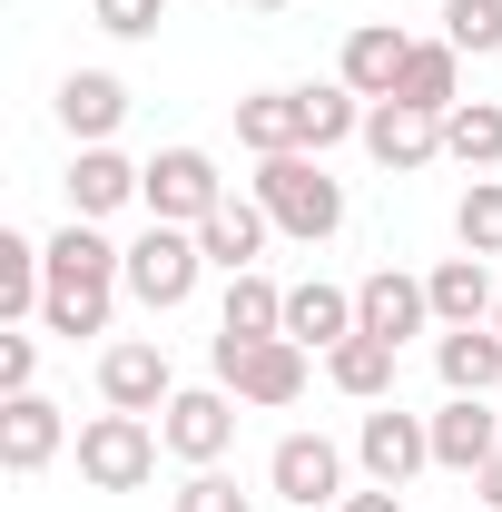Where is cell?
I'll list each match as a JSON object with an SVG mask.
<instances>
[{
  "label": "cell",
  "instance_id": "6da1fadb",
  "mask_svg": "<svg viewBox=\"0 0 502 512\" xmlns=\"http://www.w3.org/2000/svg\"><path fill=\"white\" fill-rule=\"evenodd\" d=\"M128 286V247H109L99 237V217H69L60 237H50V306H40V325L50 335H109V306H119Z\"/></svg>",
  "mask_w": 502,
  "mask_h": 512
},
{
  "label": "cell",
  "instance_id": "7a4b0ae2",
  "mask_svg": "<svg viewBox=\"0 0 502 512\" xmlns=\"http://www.w3.org/2000/svg\"><path fill=\"white\" fill-rule=\"evenodd\" d=\"M256 207L276 217V237L325 247V237L345 227V178H325L315 148H286V158H256Z\"/></svg>",
  "mask_w": 502,
  "mask_h": 512
},
{
  "label": "cell",
  "instance_id": "3957f363",
  "mask_svg": "<svg viewBox=\"0 0 502 512\" xmlns=\"http://www.w3.org/2000/svg\"><path fill=\"white\" fill-rule=\"evenodd\" d=\"M197 276H207V247H197V227H138L128 237V296L148 306V316H178L197 296Z\"/></svg>",
  "mask_w": 502,
  "mask_h": 512
},
{
  "label": "cell",
  "instance_id": "277c9868",
  "mask_svg": "<svg viewBox=\"0 0 502 512\" xmlns=\"http://www.w3.org/2000/svg\"><path fill=\"white\" fill-rule=\"evenodd\" d=\"M158 453H168V434L148 424V414H89L79 424V483H99V493H138L148 473H158Z\"/></svg>",
  "mask_w": 502,
  "mask_h": 512
},
{
  "label": "cell",
  "instance_id": "5b68a950",
  "mask_svg": "<svg viewBox=\"0 0 502 512\" xmlns=\"http://www.w3.org/2000/svg\"><path fill=\"white\" fill-rule=\"evenodd\" d=\"M138 197H148V217H158V227H207V217L227 207V178H217V158H207V148H158Z\"/></svg>",
  "mask_w": 502,
  "mask_h": 512
},
{
  "label": "cell",
  "instance_id": "8992f818",
  "mask_svg": "<svg viewBox=\"0 0 502 512\" xmlns=\"http://www.w3.org/2000/svg\"><path fill=\"white\" fill-rule=\"evenodd\" d=\"M217 384L237 394V404H296L306 394V345L296 335H266V345H217Z\"/></svg>",
  "mask_w": 502,
  "mask_h": 512
},
{
  "label": "cell",
  "instance_id": "52a82bcc",
  "mask_svg": "<svg viewBox=\"0 0 502 512\" xmlns=\"http://www.w3.org/2000/svg\"><path fill=\"white\" fill-rule=\"evenodd\" d=\"M158 434H168V453L178 463H227V444H237V394L227 384H178V404L158 414Z\"/></svg>",
  "mask_w": 502,
  "mask_h": 512
},
{
  "label": "cell",
  "instance_id": "ba28073f",
  "mask_svg": "<svg viewBox=\"0 0 502 512\" xmlns=\"http://www.w3.org/2000/svg\"><path fill=\"white\" fill-rule=\"evenodd\" d=\"M355 463L375 473L384 493H404V483L434 463V424H424V414H404V404H375V414L355 424Z\"/></svg>",
  "mask_w": 502,
  "mask_h": 512
},
{
  "label": "cell",
  "instance_id": "9c48e42d",
  "mask_svg": "<svg viewBox=\"0 0 502 512\" xmlns=\"http://www.w3.org/2000/svg\"><path fill=\"white\" fill-rule=\"evenodd\" d=\"M99 404H119V414H168V404H178L168 345H148V335H119V345L99 355Z\"/></svg>",
  "mask_w": 502,
  "mask_h": 512
},
{
  "label": "cell",
  "instance_id": "30bf717a",
  "mask_svg": "<svg viewBox=\"0 0 502 512\" xmlns=\"http://www.w3.org/2000/svg\"><path fill=\"white\" fill-rule=\"evenodd\" d=\"M266 493H276V503H296V512L345 503V453L325 444V434H286V444L266 453Z\"/></svg>",
  "mask_w": 502,
  "mask_h": 512
},
{
  "label": "cell",
  "instance_id": "8fae6325",
  "mask_svg": "<svg viewBox=\"0 0 502 512\" xmlns=\"http://www.w3.org/2000/svg\"><path fill=\"white\" fill-rule=\"evenodd\" d=\"M434 325V296H424V276H394L375 266L365 286H355V335H384V345H404V335H424Z\"/></svg>",
  "mask_w": 502,
  "mask_h": 512
},
{
  "label": "cell",
  "instance_id": "7c38bea8",
  "mask_svg": "<svg viewBox=\"0 0 502 512\" xmlns=\"http://www.w3.org/2000/svg\"><path fill=\"white\" fill-rule=\"evenodd\" d=\"M60 444H69V424H60V404H50V394H0V473H20V483H30Z\"/></svg>",
  "mask_w": 502,
  "mask_h": 512
},
{
  "label": "cell",
  "instance_id": "4fadbf2b",
  "mask_svg": "<svg viewBox=\"0 0 502 512\" xmlns=\"http://www.w3.org/2000/svg\"><path fill=\"white\" fill-rule=\"evenodd\" d=\"M404 60H414V40H404L394 20H365V30H345L335 79H345L355 99H394V89H404Z\"/></svg>",
  "mask_w": 502,
  "mask_h": 512
},
{
  "label": "cell",
  "instance_id": "5bb4252c",
  "mask_svg": "<svg viewBox=\"0 0 502 512\" xmlns=\"http://www.w3.org/2000/svg\"><path fill=\"white\" fill-rule=\"evenodd\" d=\"M424 424H434V463L443 473H483V463L502 453V414L483 404V394H453V404L424 414Z\"/></svg>",
  "mask_w": 502,
  "mask_h": 512
},
{
  "label": "cell",
  "instance_id": "9a60e30c",
  "mask_svg": "<svg viewBox=\"0 0 502 512\" xmlns=\"http://www.w3.org/2000/svg\"><path fill=\"white\" fill-rule=\"evenodd\" d=\"M365 148H375L394 178H414V168H434V158H443V119L404 109V99H375V109H365Z\"/></svg>",
  "mask_w": 502,
  "mask_h": 512
},
{
  "label": "cell",
  "instance_id": "2e32d148",
  "mask_svg": "<svg viewBox=\"0 0 502 512\" xmlns=\"http://www.w3.org/2000/svg\"><path fill=\"white\" fill-rule=\"evenodd\" d=\"M424 296H434V325H493V306H502L493 256H443L424 276Z\"/></svg>",
  "mask_w": 502,
  "mask_h": 512
},
{
  "label": "cell",
  "instance_id": "e0dca14e",
  "mask_svg": "<svg viewBox=\"0 0 502 512\" xmlns=\"http://www.w3.org/2000/svg\"><path fill=\"white\" fill-rule=\"evenodd\" d=\"M119 119H128V79H109V69H69L60 79V128L79 148H109Z\"/></svg>",
  "mask_w": 502,
  "mask_h": 512
},
{
  "label": "cell",
  "instance_id": "ac0fdd59",
  "mask_svg": "<svg viewBox=\"0 0 502 512\" xmlns=\"http://www.w3.org/2000/svg\"><path fill=\"white\" fill-rule=\"evenodd\" d=\"M266 335H286V286L276 276H227V306H217V345H266Z\"/></svg>",
  "mask_w": 502,
  "mask_h": 512
},
{
  "label": "cell",
  "instance_id": "d6986e66",
  "mask_svg": "<svg viewBox=\"0 0 502 512\" xmlns=\"http://www.w3.org/2000/svg\"><path fill=\"white\" fill-rule=\"evenodd\" d=\"M138 188H148V168H128L119 148H79V168H69V217H119Z\"/></svg>",
  "mask_w": 502,
  "mask_h": 512
},
{
  "label": "cell",
  "instance_id": "ffe728a7",
  "mask_svg": "<svg viewBox=\"0 0 502 512\" xmlns=\"http://www.w3.org/2000/svg\"><path fill=\"white\" fill-rule=\"evenodd\" d=\"M266 237H276V217L256 207V197H227L207 227H197V247H207V266H227V276H247L256 256H266Z\"/></svg>",
  "mask_w": 502,
  "mask_h": 512
},
{
  "label": "cell",
  "instance_id": "44dd1931",
  "mask_svg": "<svg viewBox=\"0 0 502 512\" xmlns=\"http://www.w3.org/2000/svg\"><path fill=\"white\" fill-rule=\"evenodd\" d=\"M404 109H424V119H453L463 109V50L453 40H414V60H404V89H394Z\"/></svg>",
  "mask_w": 502,
  "mask_h": 512
},
{
  "label": "cell",
  "instance_id": "7402d4cb",
  "mask_svg": "<svg viewBox=\"0 0 502 512\" xmlns=\"http://www.w3.org/2000/svg\"><path fill=\"white\" fill-rule=\"evenodd\" d=\"M286 335H296V345H325V355H335V345H345V335H355V286H325V276H315V286H286Z\"/></svg>",
  "mask_w": 502,
  "mask_h": 512
},
{
  "label": "cell",
  "instance_id": "603a6c76",
  "mask_svg": "<svg viewBox=\"0 0 502 512\" xmlns=\"http://www.w3.org/2000/svg\"><path fill=\"white\" fill-rule=\"evenodd\" d=\"M434 365H443V394H493L502 384V325H443Z\"/></svg>",
  "mask_w": 502,
  "mask_h": 512
},
{
  "label": "cell",
  "instance_id": "cb8c5ba5",
  "mask_svg": "<svg viewBox=\"0 0 502 512\" xmlns=\"http://www.w3.org/2000/svg\"><path fill=\"white\" fill-rule=\"evenodd\" d=\"M237 138H247L256 158L306 148V99H296V89H256V99H237Z\"/></svg>",
  "mask_w": 502,
  "mask_h": 512
},
{
  "label": "cell",
  "instance_id": "d4e9b609",
  "mask_svg": "<svg viewBox=\"0 0 502 512\" xmlns=\"http://www.w3.org/2000/svg\"><path fill=\"white\" fill-rule=\"evenodd\" d=\"M394 355L404 345H384V335H345L325 355V375H335V394H355V404H394Z\"/></svg>",
  "mask_w": 502,
  "mask_h": 512
},
{
  "label": "cell",
  "instance_id": "484cf974",
  "mask_svg": "<svg viewBox=\"0 0 502 512\" xmlns=\"http://www.w3.org/2000/svg\"><path fill=\"white\" fill-rule=\"evenodd\" d=\"M296 99H306V148L315 158L345 148V138H365V109H375V99H355L345 79H315V89H296Z\"/></svg>",
  "mask_w": 502,
  "mask_h": 512
},
{
  "label": "cell",
  "instance_id": "4316f807",
  "mask_svg": "<svg viewBox=\"0 0 502 512\" xmlns=\"http://www.w3.org/2000/svg\"><path fill=\"white\" fill-rule=\"evenodd\" d=\"M443 158H463L473 178H493L502 168V99H463V109L443 119Z\"/></svg>",
  "mask_w": 502,
  "mask_h": 512
},
{
  "label": "cell",
  "instance_id": "83f0119b",
  "mask_svg": "<svg viewBox=\"0 0 502 512\" xmlns=\"http://www.w3.org/2000/svg\"><path fill=\"white\" fill-rule=\"evenodd\" d=\"M453 237H463V256H502V178H473V188H463Z\"/></svg>",
  "mask_w": 502,
  "mask_h": 512
},
{
  "label": "cell",
  "instance_id": "f1b7e54d",
  "mask_svg": "<svg viewBox=\"0 0 502 512\" xmlns=\"http://www.w3.org/2000/svg\"><path fill=\"white\" fill-rule=\"evenodd\" d=\"M443 40H453V50H473V60L502 50V0H443Z\"/></svg>",
  "mask_w": 502,
  "mask_h": 512
},
{
  "label": "cell",
  "instance_id": "f546056e",
  "mask_svg": "<svg viewBox=\"0 0 502 512\" xmlns=\"http://www.w3.org/2000/svg\"><path fill=\"white\" fill-rule=\"evenodd\" d=\"M168 512H247V493H237L217 463H197L188 483H178V503H168Z\"/></svg>",
  "mask_w": 502,
  "mask_h": 512
},
{
  "label": "cell",
  "instance_id": "4dcf8cb0",
  "mask_svg": "<svg viewBox=\"0 0 502 512\" xmlns=\"http://www.w3.org/2000/svg\"><path fill=\"white\" fill-rule=\"evenodd\" d=\"M0 394H40V335H0Z\"/></svg>",
  "mask_w": 502,
  "mask_h": 512
},
{
  "label": "cell",
  "instance_id": "1f68e13d",
  "mask_svg": "<svg viewBox=\"0 0 502 512\" xmlns=\"http://www.w3.org/2000/svg\"><path fill=\"white\" fill-rule=\"evenodd\" d=\"M89 10H99V30H109V40H148V30L168 20V0H89Z\"/></svg>",
  "mask_w": 502,
  "mask_h": 512
},
{
  "label": "cell",
  "instance_id": "d6a6232c",
  "mask_svg": "<svg viewBox=\"0 0 502 512\" xmlns=\"http://www.w3.org/2000/svg\"><path fill=\"white\" fill-rule=\"evenodd\" d=\"M335 512H404V493H384V483H375V493H345Z\"/></svg>",
  "mask_w": 502,
  "mask_h": 512
},
{
  "label": "cell",
  "instance_id": "836d02e7",
  "mask_svg": "<svg viewBox=\"0 0 502 512\" xmlns=\"http://www.w3.org/2000/svg\"><path fill=\"white\" fill-rule=\"evenodd\" d=\"M473 483H483V503L502 512V453H493V463H483V473H473Z\"/></svg>",
  "mask_w": 502,
  "mask_h": 512
},
{
  "label": "cell",
  "instance_id": "e575fe53",
  "mask_svg": "<svg viewBox=\"0 0 502 512\" xmlns=\"http://www.w3.org/2000/svg\"><path fill=\"white\" fill-rule=\"evenodd\" d=\"M247 10H286V0H247Z\"/></svg>",
  "mask_w": 502,
  "mask_h": 512
},
{
  "label": "cell",
  "instance_id": "d590c367",
  "mask_svg": "<svg viewBox=\"0 0 502 512\" xmlns=\"http://www.w3.org/2000/svg\"><path fill=\"white\" fill-rule=\"evenodd\" d=\"M493 325H502V306H493Z\"/></svg>",
  "mask_w": 502,
  "mask_h": 512
}]
</instances>
